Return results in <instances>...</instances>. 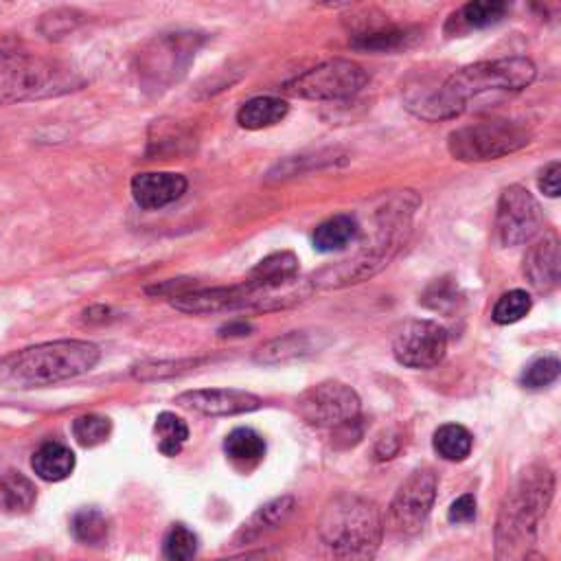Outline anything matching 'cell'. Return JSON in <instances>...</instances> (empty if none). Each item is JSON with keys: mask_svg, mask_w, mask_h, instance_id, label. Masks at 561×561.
<instances>
[{"mask_svg": "<svg viewBox=\"0 0 561 561\" xmlns=\"http://www.w3.org/2000/svg\"><path fill=\"white\" fill-rule=\"evenodd\" d=\"M419 204L421 200L415 191H397L393 196L384 198L373 215L375 228L371 239L362 242L353 257L336 263V266L318 270L309 279V285L323 290H338L373 279L406 246L412 231V217H415Z\"/></svg>", "mask_w": 561, "mask_h": 561, "instance_id": "6da1fadb", "label": "cell"}, {"mask_svg": "<svg viewBox=\"0 0 561 561\" xmlns=\"http://www.w3.org/2000/svg\"><path fill=\"white\" fill-rule=\"evenodd\" d=\"M537 68L526 57H500L469 64L452 73L445 82L419 99H408V108L421 119H454L465 110L469 99L487 93H518L529 88Z\"/></svg>", "mask_w": 561, "mask_h": 561, "instance_id": "7a4b0ae2", "label": "cell"}, {"mask_svg": "<svg viewBox=\"0 0 561 561\" xmlns=\"http://www.w3.org/2000/svg\"><path fill=\"white\" fill-rule=\"evenodd\" d=\"M99 360L101 349L88 340L42 342L0 360V386L18 391L53 386L90 373Z\"/></svg>", "mask_w": 561, "mask_h": 561, "instance_id": "3957f363", "label": "cell"}, {"mask_svg": "<svg viewBox=\"0 0 561 561\" xmlns=\"http://www.w3.org/2000/svg\"><path fill=\"white\" fill-rule=\"evenodd\" d=\"M555 478L546 465L526 467L500 507L496 529L498 561H515L535 540L537 526L551 505Z\"/></svg>", "mask_w": 561, "mask_h": 561, "instance_id": "277c9868", "label": "cell"}, {"mask_svg": "<svg viewBox=\"0 0 561 561\" xmlns=\"http://www.w3.org/2000/svg\"><path fill=\"white\" fill-rule=\"evenodd\" d=\"M318 529L336 561H375L384 524L375 502L345 494L325 507Z\"/></svg>", "mask_w": 561, "mask_h": 561, "instance_id": "5b68a950", "label": "cell"}, {"mask_svg": "<svg viewBox=\"0 0 561 561\" xmlns=\"http://www.w3.org/2000/svg\"><path fill=\"white\" fill-rule=\"evenodd\" d=\"M82 79L60 62L38 55L0 51V106L64 95Z\"/></svg>", "mask_w": 561, "mask_h": 561, "instance_id": "8992f818", "label": "cell"}, {"mask_svg": "<svg viewBox=\"0 0 561 561\" xmlns=\"http://www.w3.org/2000/svg\"><path fill=\"white\" fill-rule=\"evenodd\" d=\"M531 132L507 119H489L456 128L448 136V150L461 163H487L524 150Z\"/></svg>", "mask_w": 561, "mask_h": 561, "instance_id": "52a82bcc", "label": "cell"}, {"mask_svg": "<svg viewBox=\"0 0 561 561\" xmlns=\"http://www.w3.org/2000/svg\"><path fill=\"white\" fill-rule=\"evenodd\" d=\"M176 309L185 314H217V312H237V309H257V312H274V309L292 307L285 296H277L259 288L253 281H244L231 288H211V290H187L174 296L171 301Z\"/></svg>", "mask_w": 561, "mask_h": 561, "instance_id": "ba28073f", "label": "cell"}, {"mask_svg": "<svg viewBox=\"0 0 561 561\" xmlns=\"http://www.w3.org/2000/svg\"><path fill=\"white\" fill-rule=\"evenodd\" d=\"M369 82L364 68L351 60H327L283 84V93L307 101H342L356 97Z\"/></svg>", "mask_w": 561, "mask_h": 561, "instance_id": "9c48e42d", "label": "cell"}, {"mask_svg": "<svg viewBox=\"0 0 561 561\" xmlns=\"http://www.w3.org/2000/svg\"><path fill=\"white\" fill-rule=\"evenodd\" d=\"M296 410L312 428H342L360 417V397L351 386L329 380L307 388L296 399Z\"/></svg>", "mask_w": 561, "mask_h": 561, "instance_id": "30bf717a", "label": "cell"}, {"mask_svg": "<svg viewBox=\"0 0 561 561\" xmlns=\"http://www.w3.org/2000/svg\"><path fill=\"white\" fill-rule=\"evenodd\" d=\"M439 480L432 469H415L388 507V524L391 529L404 535H415L423 529V524L430 518V511L437 500Z\"/></svg>", "mask_w": 561, "mask_h": 561, "instance_id": "8fae6325", "label": "cell"}, {"mask_svg": "<svg viewBox=\"0 0 561 561\" xmlns=\"http://www.w3.org/2000/svg\"><path fill=\"white\" fill-rule=\"evenodd\" d=\"M496 228L502 246L529 244L544 228L540 202L529 189L520 185L507 187L498 200Z\"/></svg>", "mask_w": 561, "mask_h": 561, "instance_id": "7c38bea8", "label": "cell"}, {"mask_svg": "<svg viewBox=\"0 0 561 561\" xmlns=\"http://www.w3.org/2000/svg\"><path fill=\"white\" fill-rule=\"evenodd\" d=\"M448 353V331L434 320H410L393 342L395 360L406 369H434Z\"/></svg>", "mask_w": 561, "mask_h": 561, "instance_id": "4fadbf2b", "label": "cell"}, {"mask_svg": "<svg viewBox=\"0 0 561 561\" xmlns=\"http://www.w3.org/2000/svg\"><path fill=\"white\" fill-rule=\"evenodd\" d=\"M200 38L193 33H176L160 38L143 55L141 73L150 79L152 86H169L187 73V66L196 57Z\"/></svg>", "mask_w": 561, "mask_h": 561, "instance_id": "5bb4252c", "label": "cell"}, {"mask_svg": "<svg viewBox=\"0 0 561 561\" xmlns=\"http://www.w3.org/2000/svg\"><path fill=\"white\" fill-rule=\"evenodd\" d=\"M176 404L206 417H233L261 408V399L237 388H198L176 397Z\"/></svg>", "mask_w": 561, "mask_h": 561, "instance_id": "9a60e30c", "label": "cell"}, {"mask_svg": "<svg viewBox=\"0 0 561 561\" xmlns=\"http://www.w3.org/2000/svg\"><path fill=\"white\" fill-rule=\"evenodd\" d=\"M134 202L145 211H158L171 202L180 200L187 191V178L169 171H150V174H136L130 182Z\"/></svg>", "mask_w": 561, "mask_h": 561, "instance_id": "2e32d148", "label": "cell"}, {"mask_svg": "<svg viewBox=\"0 0 561 561\" xmlns=\"http://www.w3.org/2000/svg\"><path fill=\"white\" fill-rule=\"evenodd\" d=\"M559 242L555 235H546L535 242L524 257V277L537 292H551L559 283Z\"/></svg>", "mask_w": 561, "mask_h": 561, "instance_id": "e0dca14e", "label": "cell"}, {"mask_svg": "<svg viewBox=\"0 0 561 561\" xmlns=\"http://www.w3.org/2000/svg\"><path fill=\"white\" fill-rule=\"evenodd\" d=\"M509 5L500 3V0H476V3L463 5L456 14H452L448 22V33L461 36L472 29H485L496 25L507 16Z\"/></svg>", "mask_w": 561, "mask_h": 561, "instance_id": "ac0fdd59", "label": "cell"}, {"mask_svg": "<svg viewBox=\"0 0 561 561\" xmlns=\"http://www.w3.org/2000/svg\"><path fill=\"white\" fill-rule=\"evenodd\" d=\"M360 237V222L353 215H334L316 226L314 248L318 253H338Z\"/></svg>", "mask_w": 561, "mask_h": 561, "instance_id": "d6986e66", "label": "cell"}, {"mask_svg": "<svg viewBox=\"0 0 561 561\" xmlns=\"http://www.w3.org/2000/svg\"><path fill=\"white\" fill-rule=\"evenodd\" d=\"M31 467L47 483H60V480H66L73 474L75 454L64 443L49 441L40 445L36 454H33Z\"/></svg>", "mask_w": 561, "mask_h": 561, "instance_id": "ffe728a7", "label": "cell"}, {"mask_svg": "<svg viewBox=\"0 0 561 561\" xmlns=\"http://www.w3.org/2000/svg\"><path fill=\"white\" fill-rule=\"evenodd\" d=\"M288 112H290L288 101H283L279 97H255L239 108L237 123L242 125L244 130H263L281 123L285 117H288Z\"/></svg>", "mask_w": 561, "mask_h": 561, "instance_id": "44dd1931", "label": "cell"}, {"mask_svg": "<svg viewBox=\"0 0 561 561\" xmlns=\"http://www.w3.org/2000/svg\"><path fill=\"white\" fill-rule=\"evenodd\" d=\"M38 491L31 480L20 472L0 476V511L9 515L27 513L36 505Z\"/></svg>", "mask_w": 561, "mask_h": 561, "instance_id": "7402d4cb", "label": "cell"}, {"mask_svg": "<svg viewBox=\"0 0 561 561\" xmlns=\"http://www.w3.org/2000/svg\"><path fill=\"white\" fill-rule=\"evenodd\" d=\"M419 38V31L412 27H373L366 29L358 36H353V47L362 51H397L406 49Z\"/></svg>", "mask_w": 561, "mask_h": 561, "instance_id": "603a6c76", "label": "cell"}, {"mask_svg": "<svg viewBox=\"0 0 561 561\" xmlns=\"http://www.w3.org/2000/svg\"><path fill=\"white\" fill-rule=\"evenodd\" d=\"M312 353V340L303 331H292L281 338L268 340L255 351V362L259 364H283Z\"/></svg>", "mask_w": 561, "mask_h": 561, "instance_id": "cb8c5ba5", "label": "cell"}, {"mask_svg": "<svg viewBox=\"0 0 561 561\" xmlns=\"http://www.w3.org/2000/svg\"><path fill=\"white\" fill-rule=\"evenodd\" d=\"M434 452H437L443 461L461 463L465 461L474 448V437L467 428L459 423H445L437 432H434Z\"/></svg>", "mask_w": 561, "mask_h": 561, "instance_id": "d4e9b609", "label": "cell"}, {"mask_svg": "<svg viewBox=\"0 0 561 561\" xmlns=\"http://www.w3.org/2000/svg\"><path fill=\"white\" fill-rule=\"evenodd\" d=\"M294 507H296V502H294L292 496H281L277 500L268 502L266 507H261L253 515V520L244 524L242 535L246 537V540H257V537H261L263 533L279 529L281 524L290 520V515L294 513Z\"/></svg>", "mask_w": 561, "mask_h": 561, "instance_id": "484cf974", "label": "cell"}, {"mask_svg": "<svg viewBox=\"0 0 561 561\" xmlns=\"http://www.w3.org/2000/svg\"><path fill=\"white\" fill-rule=\"evenodd\" d=\"M224 452L235 463H259L266 456V441L250 428H237L224 441Z\"/></svg>", "mask_w": 561, "mask_h": 561, "instance_id": "4316f807", "label": "cell"}, {"mask_svg": "<svg viewBox=\"0 0 561 561\" xmlns=\"http://www.w3.org/2000/svg\"><path fill=\"white\" fill-rule=\"evenodd\" d=\"M154 432L158 439V450L165 456H178L189 439V426L185 419H180L174 412H160L156 417Z\"/></svg>", "mask_w": 561, "mask_h": 561, "instance_id": "83f0119b", "label": "cell"}, {"mask_svg": "<svg viewBox=\"0 0 561 561\" xmlns=\"http://www.w3.org/2000/svg\"><path fill=\"white\" fill-rule=\"evenodd\" d=\"M71 531L75 535L77 542H82L86 546H103L108 542L110 526L106 515L97 509H82L73 515Z\"/></svg>", "mask_w": 561, "mask_h": 561, "instance_id": "f1b7e54d", "label": "cell"}, {"mask_svg": "<svg viewBox=\"0 0 561 561\" xmlns=\"http://www.w3.org/2000/svg\"><path fill=\"white\" fill-rule=\"evenodd\" d=\"M202 360H160V362H141L132 369V375L139 382H160L174 380V377L196 371Z\"/></svg>", "mask_w": 561, "mask_h": 561, "instance_id": "f546056e", "label": "cell"}, {"mask_svg": "<svg viewBox=\"0 0 561 561\" xmlns=\"http://www.w3.org/2000/svg\"><path fill=\"white\" fill-rule=\"evenodd\" d=\"M163 553L167 561H193L198 555V537L185 524L171 526L165 537Z\"/></svg>", "mask_w": 561, "mask_h": 561, "instance_id": "4dcf8cb0", "label": "cell"}, {"mask_svg": "<svg viewBox=\"0 0 561 561\" xmlns=\"http://www.w3.org/2000/svg\"><path fill=\"white\" fill-rule=\"evenodd\" d=\"M112 432V421L101 415H82L73 421V434L82 448H97L106 443Z\"/></svg>", "mask_w": 561, "mask_h": 561, "instance_id": "1f68e13d", "label": "cell"}, {"mask_svg": "<svg viewBox=\"0 0 561 561\" xmlns=\"http://www.w3.org/2000/svg\"><path fill=\"white\" fill-rule=\"evenodd\" d=\"M461 301H463V296L459 292V285H456L452 279L434 281L421 296L423 305L434 309V312H441V314H452Z\"/></svg>", "mask_w": 561, "mask_h": 561, "instance_id": "d6a6232c", "label": "cell"}, {"mask_svg": "<svg viewBox=\"0 0 561 561\" xmlns=\"http://www.w3.org/2000/svg\"><path fill=\"white\" fill-rule=\"evenodd\" d=\"M531 294L524 290H511L502 294L494 307V320L498 325H513L531 312Z\"/></svg>", "mask_w": 561, "mask_h": 561, "instance_id": "836d02e7", "label": "cell"}, {"mask_svg": "<svg viewBox=\"0 0 561 561\" xmlns=\"http://www.w3.org/2000/svg\"><path fill=\"white\" fill-rule=\"evenodd\" d=\"M561 373V364L555 356H544L540 360H535L529 364V369L522 373V386L537 391V388L551 386Z\"/></svg>", "mask_w": 561, "mask_h": 561, "instance_id": "e575fe53", "label": "cell"}, {"mask_svg": "<svg viewBox=\"0 0 561 561\" xmlns=\"http://www.w3.org/2000/svg\"><path fill=\"white\" fill-rule=\"evenodd\" d=\"M71 9H57L53 14H47L42 18V33L47 38H62L68 31H73L77 27L79 18Z\"/></svg>", "mask_w": 561, "mask_h": 561, "instance_id": "d590c367", "label": "cell"}, {"mask_svg": "<svg viewBox=\"0 0 561 561\" xmlns=\"http://www.w3.org/2000/svg\"><path fill=\"white\" fill-rule=\"evenodd\" d=\"M448 520L452 524H469L476 520V498L472 494H465L452 502L448 511Z\"/></svg>", "mask_w": 561, "mask_h": 561, "instance_id": "8d00e7d4", "label": "cell"}, {"mask_svg": "<svg viewBox=\"0 0 561 561\" xmlns=\"http://www.w3.org/2000/svg\"><path fill=\"white\" fill-rule=\"evenodd\" d=\"M559 187H561V165L559 163H551L542 171L540 189L546 193L548 198H557L559 196Z\"/></svg>", "mask_w": 561, "mask_h": 561, "instance_id": "74e56055", "label": "cell"}, {"mask_svg": "<svg viewBox=\"0 0 561 561\" xmlns=\"http://www.w3.org/2000/svg\"><path fill=\"white\" fill-rule=\"evenodd\" d=\"M250 331H253V327L244 323V320H233V323H228L220 329V336L222 338H242V336H248Z\"/></svg>", "mask_w": 561, "mask_h": 561, "instance_id": "f35d334b", "label": "cell"}, {"mask_svg": "<svg viewBox=\"0 0 561 561\" xmlns=\"http://www.w3.org/2000/svg\"><path fill=\"white\" fill-rule=\"evenodd\" d=\"M220 561H281V557L270 551H257V553H246V555H237V557L220 559Z\"/></svg>", "mask_w": 561, "mask_h": 561, "instance_id": "ab89813d", "label": "cell"}]
</instances>
